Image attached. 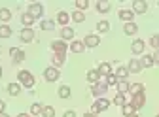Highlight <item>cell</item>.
<instances>
[{"instance_id":"1","label":"cell","mask_w":159,"mask_h":117,"mask_svg":"<svg viewBox=\"0 0 159 117\" xmlns=\"http://www.w3.org/2000/svg\"><path fill=\"white\" fill-rule=\"evenodd\" d=\"M17 80L19 83H21L23 87H34V76L29 72V70H21V72H17Z\"/></svg>"},{"instance_id":"2","label":"cell","mask_w":159,"mask_h":117,"mask_svg":"<svg viewBox=\"0 0 159 117\" xmlns=\"http://www.w3.org/2000/svg\"><path fill=\"white\" fill-rule=\"evenodd\" d=\"M110 104H112V102L106 98V96H102V98H97V102H95L93 108H91V113L97 115V113H101V111H106V110L110 108Z\"/></svg>"},{"instance_id":"3","label":"cell","mask_w":159,"mask_h":117,"mask_svg":"<svg viewBox=\"0 0 159 117\" xmlns=\"http://www.w3.org/2000/svg\"><path fill=\"white\" fill-rule=\"evenodd\" d=\"M44 77H46V81H57L59 77H61V72H59V68H55V66H49V68H46L44 70Z\"/></svg>"},{"instance_id":"4","label":"cell","mask_w":159,"mask_h":117,"mask_svg":"<svg viewBox=\"0 0 159 117\" xmlns=\"http://www.w3.org/2000/svg\"><path fill=\"white\" fill-rule=\"evenodd\" d=\"M106 91H108L106 81H104V83H102V81H98V83H95V85H93V89H91L93 96H97V98H102V96L106 94Z\"/></svg>"},{"instance_id":"5","label":"cell","mask_w":159,"mask_h":117,"mask_svg":"<svg viewBox=\"0 0 159 117\" xmlns=\"http://www.w3.org/2000/svg\"><path fill=\"white\" fill-rule=\"evenodd\" d=\"M144 102H146V94L140 93V94H133V98H131L129 104H131L134 110H140V108H144Z\"/></svg>"},{"instance_id":"6","label":"cell","mask_w":159,"mask_h":117,"mask_svg":"<svg viewBox=\"0 0 159 117\" xmlns=\"http://www.w3.org/2000/svg\"><path fill=\"white\" fill-rule=\"evenodd\" d=\"M82 42L85 44V47H97L98 44H101V38H98L97 34H87Z\"/></svg>"},{"instance_id":"7","label":"cell","mask_w":159,"mask_h":117,"mask_svg":"<svg viewBox=\"0 0 159 117\" xmlns=\"http://www.w3.org/2000/svg\"><path fill=\"white\" fill-rule=\"evenodd\" d=\"M10 55H11V58H13V63H15V64H19V63H23V61H25V51L17 49V47H11V49H10Z\"/></svg>"},{"instance_id":"8","label":"cell","mask_w":159,"mask_h":117,"mask_svg":"<svg viewBox=\"0 0 159 117\" xmlns=\"http://www.w3.org/2000/svg\"><path fill=\"white\" fill-rule=\"evenodd\" d=\"M29 13H30L34 19L42 17V15H44V6H42V4H30V6H29Z\"/></svg>"},{"instance_id":"9","label":"cell","mask_w":159,"mask_h":117,"mask_svg":"<svg viewBox=\"0 0 159 117\" xmlns=\"http://www.w3.org/2000/svg\"><path fill=\"white\" fill-rule=\"evenodd\" d=\"M148 11V4L144 0H134L133 2V13H146Z\"/></svg>"},{"instance_id":"10","label":"cell","mask_w":159,"mask_h":117,"mask_svg":"<svg viewBox=\"0 0 159 117\" xmlns=\"http://www.w3.org/2000/svg\"><path fill=\"white\" fill-rule=\"evenodd\" d=\"M19 38H21V42L29 44V42L34 40V30H32V28H23L21 32H19Z\"/></svg>"},{"instance_id":"11","label":"cell","mask_w":159,"mask_h":117,"mask_svg":"<svg viewBox=\"0 0 159 117\" xmlns=\"http://www.w3.org/2000/svg\"><path fill=\"white\" fill-rule=\"evenodd\" d=\"M144 47H146V42H144V40H134V42L131 44V51H133L134 55H140V53L144 51Z\"/></svg>"},{"instance_id":"12","label":"cell","mask_w":159,"mask_h":117,"mask_svg":"<svg viewBox=\"0 0 159 117\" xmlns=\"http://www.w3.org/2000/svg\"><path fill=\"white\" fill-rule=\"evenodd\" d=\"M51 49H53V53H66V49H68V46H66V42H51Z\"/></svg>"},{"instance_id":"13","label":"cell","mask_w":159,"mask_h":117,"mask_svg":"<svg viewBox=\"0 0 159 117\" xmlns=\"http://www.w3.org/2000/svg\"><path fill=\"white\" fill-rule=\"evenodd\" d=\"M119 19L121 21H125V23H133V19H134V13H133V10H119Z\"/></svg>"},{"instance_id":"14","label":"cell","mask_w":159,"mask_h":117,"mask_svg":"<svg viewBox=\"0 0 159 117\" xmlns=\"http://www.w3.org/2000/svg\"><path fill=\"white\" fill-rule=\"evenodd\" d=\"M117 93L119 94H127L129 93V87H131V83L127 81V80H117Z\"/></svg>"},{"instance_id":"15","label":"cell","mask_w":159,"mask_h":117,"mask_svg":"<svg viewBox=\"0 0 159 117\" xmlns=\"http://www.w3.org/2000/svg\"><path fill=\"white\" fill-rule=\"evenodd\" d=\"M127 70H129L131 74H138V72L142 70V64H140V61H136V58H131V63H129Z\"/></svg>"},{"instance_id":"16","label":"cell","mask_w":159,"mask_h":117,"mask_svg":"<svg viewBox=\"0 0 159 117\" xmlns=\"http://www.w3.org/2000/svg\"><path fill=\"white\" fill-rule=\"evenodd\" d=\"M97 70H98V74H101V76H104V77H106V76H110V74H112V64H110V63H101Z\"/></svg>"},{"instance_id":"17","label":"cell","mask_w":159,"mask_h":117,"mask_svg":"<svg viewBox=\"0 0 159 117\" xmlns=\"http://www.w3.org/2000/svg\"><path fill=\"white\" fill-rule=\"evenodd\" d=\"M68 21H70V15H68L66 11H59V13H57V23L61 25V27H66Z\"/></svg>"},{"instance_id":"18","label":"cell","mask_w":159,"mask_h":117,"mask_svg":"<svg viewBox=\"0 0 159 117\" xmlns=\"http://www.w3.org/2000/svg\"><path fill=\"white\" fill-rule=\"evenodd\" d=\"M87 81L93 83V85L101 81V74H98V70H89L87 72Z\"/></svg>"},{"instance_id":"19","label":"cell","mask_w":159,"mask_h":117,"mask_svg":"<svg viewBox=\"0 0 159 117\" xmlns=\"http://www.w3.org/2000/svg\"><path fill=\"white\" fill-rule=\"evenodd\" d=\"M6 91H8L11 96H17L19 93H21V83H8V85H6Z\"/></svg>"},{"instance_id":"20","label":"cell","mask_w":159,"mask_h":117,"mask_svg":"<svg viewBox=\"0 0 159 117\" xmlns=\"http://www.w3.org/2000/svg\"><path fill=\"white\" fill-rule=\"evenodd\" d=\"M51 63H53V66H55V68L63 66V64H65V55H63V53H55V55L51 57Z\"/></svg>"},{"instance_id":"21","label":"cell","mask_w":159,"mask_h":117,"mask_svg":"<svg viewBox=\"0 0 159 117\" xmlns=\"http://www.w3.org/2000/svg\"><path fill=\"white\" fill-rule=\"evenodd\" d=\"M21 23H23V27H25V28H30V25L34 23V17H32L29 11H25V13L21 15Z\"/></svg>"},{"instance_id":"22","label":"cell","mask_w":159,"mask_h":117,"mask_svg":"<svg viewBox=\"0 0 159 117\" xmlns=\"http://www.w3.org/2000/svg\"><path fill=\"white\" fill-rule=\"evenodd\" d=\"M70 51H72V53H82V51H85V44L74 40V42L70 44Z\"/></svg>"},{"instance_id":"23","label":"cell","mask_w":159,"mask_h":117,"mask_svg":"<svg viewBox=\"0 0 159 117\" xmlns=\"http://www.w3.org/2000/svg\"><path fill=\"white\" fill-rule=\"evenodd\" d=\"M110 2H104V0H98L97 2V11H101V13H108L110 11Z\"/></svg>"},{"instance_id":"24","label":"cell","mask_w":159,"mask_h":117,"mask_svg":"<svg viewBox=\"0 0 159 117\" xmlns=\"http://www.w3.org/2000/svg\"><path fill=\"white\" fill-rule=\"evenodd\" d=\"M123 32H125V34H129V36L136 34V32H138V27H136V23H125V27H123Z\"/></svg>"},{"instance_id":"25","label":"cell","mask_w":159,"mask_h":117,"mask_svg":"<svg viewBox=\"0 0 159 117\" xmlns=\"http://www.w3.org/2000/svg\"><path fill=\"white\" fill-rule=\"evenodd\" d=\"M61 36H63V40H72V38H74V28H70V27H63Z\"/></svg>"},{"instance_id":"26","label":"cell","mask_w":159,"mask_h":117,"mask_svg":"<svg viewBox=\"0 0 159 117\" xmlns=\"http://www.w3.org/2000/svg\"><path fill=\"white\" fill-rule=\"evenodd\" d=\"M72 21H76V23H82V21H85V13L84 11H80V10H76V11H72Z\"/></svg>"},{"instance_id":"27","label":"cell","mask_w":159,"mask_h":117,"mask_svg":"<svg viewBox=\"0 0 159 117\" xmlns=\"http://www.w3.org/2000/svg\"><path fill=\"white\" fill-rule=\"evenodd\" d=\"M11 27L10 25H0V38H10L11 36Z\"/></svg>"},{"instance_id":"28","label":"cell","mask_w":159,"mask_h":117,"mask_svg":"<svg viewBox=\"0 0 159 117\" xmlns=\"http://www.w3.org/2000/svg\"><path fill=\"white\" fill-rule=\"evenodd\" d=\"M127 76H129V70L125 66H119L116 70V77H117V80H127Z\"/></svg>"},{"instance_id":"29","label":"cell","mask_w":159,"mask_h":117,"mask_svg":"<svg viewBox=\"0 0 159 117\" xmlns=\"http://www.w3.org/2000/svg\"><path fill=\"white\" fill-rule=\"evenodd\" d=\"M140 64H142V68H152V66L155 64V63H153V57H152V55H146V57H142Z\"/></svg>"},{"instance_id":"30","label":"cell","mask_w":159,"mask_h":117,"mask_svg":"<svg viewBox=\"0 0 159 117\" xmlns=\"http://www.w3.org/2000/svg\"><path fill=\"white\" fill-rule=\"evenodd\" d=\"M129 93L131 94H140V93H144V85L142 83H133L129 87Z\"/></svg>"},{"instance_id":"31","label":"cell","mask_w":159,"mask_h":117,"mask_svg":"<svg viewBox=\"0 0 159 117\" xmlns=\"http://www.w3.org/2000/svg\"><path fill=\"white\" fill-rule=\"evenodd\" d=\"M42 110H44V106H42V104L34 102V104L30 106V115H32V117H36V115H42Z\"/></svg>"},{"instance_id":"32","label":"cell","mask_w":159,"mask_h":117,"mask_svg":"<svg viewBox=\"0 0 159 117\" xmlns=\"http://www.w3.org/2000/svg\"><path fill=\"white\" fill-rule=\"evenodd\" d=\"M70 94H72V91H70L68 85L59 87V96H61V98H70Z\"/></svg>"},{"instance_id":"33","label":"cell","mask_w":159,"mask_h":117,"mask_svg":"<svg viewBox=\"0 0 159 117\" xmlns=\"http://www.w3.org/2000/svg\"><path fill=\"white\" fill-rule=\"evenodd\" d=\"M112 102H114L116 106H121V108H123V106L127 104V100H125V94H119V93H117V94L114 96V100H112Z\"/></svg>"},{"instance_id":"34","label":"cell","mask_w":159,"mask_h":117,"mask_svg":"<svg viewBox=\"0 0 159 117\" xmlns=\"http://www.w3.org/2000/svg\"><path fill=\"white\" fill-rule=\"evenodd\" d=\"M11 19V11L8 10V8H0V21H10Z\"/></svg>"},{"instance_id":"35","label":"cell","mask_w":159,"mask_h":117,"mask_svg":"<svg viewBox=\"0 0 159 117\" xmlns=\"http://www.w3.org/2000/svg\"><path fill=\"white\" fill-rule=\"evenodd\" d=\"M97 30L101 32V34L108 32V30H110V23H108V21H98V23H97Z\"/></svg>"},{"instance_id":"36","label":"cell","mask_w":159,"mask_h":117,"mask_svg":"<svg viewBox=\"0 0 159 117\" xmlns=\"http://www.w3.org/2000/svg\"><path fill=\"white\" fill-rule=\"evenodd\" d=\"M121 111H123V117H131V115H134V108H133L129 102L121 108Z\"/></svg>"},{"instance_id":"37","label":"cell","mask_w":159,"mask_h":117,"mask_svg":"<svg viewBox=\"0 0 159 117\" xmlns=\"http://www.w3.org/2000/svg\"><path fill=\"white\" fill-rule=\"evenodd\" d=\"M40 27H42V30H53V28H55V23L49 21V19H46V21L40 23Z\"/></svg>"},{"instance_id":"38","label":"cell","mask_w":159,"mask_h":117,"mask_svg":"<svg viewBox=\"0 0 159 117\" xmlns=\"http://www.w3.org/2000/svg\"><path fill=\"white\" fill-rule=\"evenodd\" d=\"M106 85H108V87L117 85V77H116V74H114V72H112L110 76H106Z\"/></svg>"},{"instance_id":"39","label":"cell","mask_w":159,"mask_h":117,"mask_svg":"<svg viewBox=\"0 0 159 117\" xmlns=\"http://www.w3.org/2000/svg\"><path fill=\"white\" fill-rule=\"evenodd\" d=\"M42 117H55V110L51 106H44L42 110Z\"/></svg>"},{"instance_id":"40","label":"cell","mask_w":159,"mask_h":117,"mask_svg":"<svg viewBox=\"0 0 159 117\" xmlns=\"http://www.w3.org/2000/svg\"><path fill=\"white\" fill-rule=\"evenodd\" d=\"M76 8H78L80 11H84V10L89 8V2H87V0H76Z\"/></svg>"},{"instance_id":"41","label":"cell","mask_w":159,"mask_h":117,"mask_svg":"<svg viewBox=\"0 0 159 117\" xmlns=\"http://www.w3.org/2000/svg\"><path fill=\"white\" fill-rule=\"evenodd\" d=\"M150 46H152V47H155V49H159V34L152 36V40H150Z\"/></svg>"},{"instance_id":"42","label":"cell","mask_w":159,"mask_h":117,"mask_svg":"<svg viewBox=\"0 0 159 117\" xmlns=\"http://www.w3.org/2000/svg\"><path fill=\"white\" fill-rule=\"evenodd\" d=\"M65 117H76V111L68 110V111H65Z\"/></svg>"},{"instance_id":"43","label":"cell","mask_w":159,"mask_h":117,"mask_svg":"<svg viewBox=\"0 0 159 117\" xmlns=\"http://www.w3.org/2000/svg\"><path fill=\"white\" fill-rule=\"evenodd\" d=\"M152 57H153V63H159V49H157V51H155Z\"/></svg>"},{"instance_id":"44","label":"cell","mask_w":159,"mask_h":117,"mask_svg":"<svg viewBox=\"0 0 159 117\" xmlns=\"http://www.w3.org/2000/svg\"><path fill=\"white\" fill-rule=\"evenodd\" d=\"M4 110H6V102L0 100V113H4Z\"/></svg>"},{"instance_id":"45","label":"cell","mask_w":159,"mask_h":117,"mask_svg":"<svg viewBox=\"0 0 159 117\" xmlns=\"http://www.w3.org/2000/svg\"><path fill=\"white\" fill-rule=\"evenodd\" d=\"M17 117H30V115H29V113H19Z\"/></svg>"},{"instance_id":"46","label":"cell","mask_w":159,"mask_h":117,"mask_svg":"<svg viewBox=\"0 0 159 117\" xmlns=\"http://www.w3.org/2000/svg\"><path fill=\"white\" fill-rule=\"evenodd\" d=\"M84 117H97V115H95V113H85Z\"/></svg>"},{"instance_id":"47","label":"cell","mask_w":159,"mask_h":117,"mask_svg":"<svg viewBox=\"0 0 159 117\" xmlns=\"http://www.w3.org/2000/svg\"><path fill=\"white\" fill-rule=\"evenodd\" d=\"M0 117H10V115H8V113L4 111V113H0Z\"/></svg>"},{"instance_id":"48","label":"cell","mask_w":159,"mask_h":117,"mask_svg":"<svg viewBox=\"0 0 159 117\" xmlns=\"http://www.w3.org/2000/svg\"><path fill=\"white\" fill-rule=\"evenodd\" d=\"M0 77H2V68H0Z\"/></svg>"},{"instance_id":"49","label":"cell","mask_w":159,"mask_h":117,"mask_svg":"<svg viewBox=\"0 0 159 117\" xmlns=\"http://www.w3.org/2000/svg\"><path fill=\"white\" fill-rule=\"evenodd\" d=\"M131 117H138V115H136V113H134V115H131Z\"/></svg>"},{"instance_id":"50","label":"cell","mask_w":159,"mask_h":117,"mask_svg":"<svg viewBox=\"0 0 159 117\" xmlns=\"http://www.w3.org/2000/svg\"><path fill=\"white\" fill-rule=\"evenodd\" d=\"M30 117H32V115H30Z\"/></svg>"},{"instance_id":"51","label":"cell","mask_w":159,"mask_h":117,"mask_svg":"<svg viewBox=\"0 0 159 117\" xmlns=\"http://www.w3.org/2000/svg\"><path fill=\"white\" fill-rule=\"evenodd\" d=\"M157 117H159V115H157Z\"/></svg>"}]
</instances>
